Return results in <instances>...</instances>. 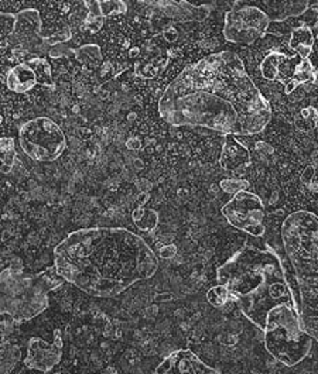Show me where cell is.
I'll use <instances>...</instances> for the list:
<instances>
[{"label": "cell", "instance_id": "cell-10", "mask_svg": "<svg viewBox=\"0 0 318 374\" xmlns=\"http://www.w3.org/2000/svg\"><path fill=\"white\" fill-rule=\"evenodd\" d=\"M222 215L229 225L253 238H262L265 235V208L260 198L250 191H238L224 205Z\"/></svg>", "mask_w": 318, "mask_h": 374}, {"label": "cell", "instance_id": "cell-7", "mask_svg": "<svg viewBox=\"0 0 318 374\" xmlns=\"http://www.w3.org/2000/svg\"><path fill=\"white\" fill-rule=\"evenodd\" d=\"M19 140L22 150L30 158L42 162L56 161L67 148L63 129L46 116L23 123L19 130Z\"/></svg>", "mask_w": 318, "mask_h": 374}, {"label": "cell", "instance_id": "cell-21", "mask_svg": "<svg viewBox=\"0 0 318 374\" xmlns=\"http://www.w3.org/2000/svg\"><path fill=\"white\" fill-rule=\"evenodd\" d=\"M16 16L12 13H0V37H9L13 32Z\"/></svg>", "mask_w": 318, "mask_h": 374}, {"label": "cell", "instance_id": "cell-18", "mask_svg": "<svg viewBox=\"0 0 318 374\" xmlns=\"http://www.w3.org/2000/svg\"><path fill=\"white\" fill-rule=\"evenodd\" d=\"M77 56L80 57V60H82L84 63H88V64H96L102 60V53H101V49L99 46L96 44H85L82 46Z\"/></svg>", "mask_w": 318, "mask_h": 374}, {"label": "cell", "instance_id": "cell-11", "mask_svg": "<svg viewBox=\"0 0 318 374\" xmlns=\"http://www.w3.org/2000/svg\"><path fill=\"white\" fill-rule=\"evenodd\" d=\"M15 16V27L8 40L25 50V53L27 54H49L51 47L47 44V39L42 36L40 12L37 9L30 8L20 11Z\"/></svg>", "mask_w": 318, "mask_h": 374}, {"label": "cell", "instance_id": "cell-3", "mask_svg": "<svg viewBox=\"0 0 318 374\" xmlns=\"http://www.w3.org/2000/svg\"><path fill=\"white\" fill-rule=\"evenodd\" d=\"M217 281L225 287L241 312L259 329L267 315L294 299L287 283V264L270 246L246 245L217 270ZM295 311V309H294Z\"/></svg>", "mask_w": 318, "mask_h": 374}, {"label": "cell", "instance_id": "cell-9", "mask_svg": "<svg viewBox=\"0 0 318 374\" xmlns=\"http://www.w3.org/2000/svg\"><path fill=\"white\" fill-rule=\"evenodd\" d=\"M272 19L256 6L235 8L225 15L224 36L234 44H250L270 29Z\"/></svg>", "mask_w": 318, "mask_h": 374}, {"label": "cell", "instance_id": "cell-8", "mask_svg": "<svg viewBox=\"0 0 318 374\" xmlns=\"http://www.w3.org/2000/svg\"><path fill=\"white\" fill-rule=\"evenodd\" d=\"M263 78L269 81H279L284 85V92L290 95L298 86L311 84L317 78V72L310 58H303L293 51L272 50L260 64Z\"/></svg>", "mask_w": 318, "mask_h": 374}, {"label": "cell", "instance_id": "cell-4", "mask_svg": "<svg viewBox=\"0 0 318 374\" xmlns=\"http://www.w3.org/2000/svg\"><path fill=\"white\" fill-rule=\"evenodd\" d=\"M281 239L300 290V325L318 342V217L291 212L281 225Z\"/></svg>", "mask_w": 318, "mask_h": 374}, {"label": "cell", "instance_id": "cell-19", "mask_svg": "<svg viewBox=\"0 0 318 374\" xmlns=\"http://www.w3.org/2000/svg\"><path fill=\"white\" fill-rule=\"evenodd\" d=\"M101 12L103 18H113L126 13V4L122 0H105V2H99Z\"/></svg>", "mask_w": 318, "mask_h": 374}, {"label": "cell", "instance_id": "cell-23", "mask_svg": "<svg viewBox=\"0 0 318 374\" xmlns=\"http://www.w3.org/2000/svg\"><path fill=\"white\" fill-rule=\"evenodd\" d=\"M176 253V247L174 246H166L160 250V257L167 259V257H173V254Z\"/></svg>", "mask_w": 318, "mask_h": 374}, {"label": "cell", "instance_id": "cell-6", "mask_svg": "<svg viewBox=\"0 0 318 374\" xmlns=\"http://www.w3.org/2000/svg\"><path fill=\"white\" fill-rule=\"evenodd\" d=\"M263 342L269 354L287 367L301 363L312 347V339L303 330L291 305H280L267 315Z\"/></svg>", "mask_w": 318, "mask_h": 374}, {"label": "cell", "instance_id": "cell-1", "mask_svg": "<svg viewBox=\"0 0 318 374\" xmlns=\"http://www.w3.org/2000/svg\"><path fill=\"white\" fill-rule=\"evenodd\" d=\"M158 112L172 126L205 127L234 137L259 134L272 119L269 101L232 51L187 65L162 94Z\"/></svg>", "mask_w": 318, "mask_h": 374}, {"label": "cell", "instance_id": "cell-24", "mask_svg": "<svg viewBox=\"0 0 318 374\" xmlns=\"http://www.w3.org/2000/svg\"><path fill=\"white\" fill-rule=\"evenodd\" d=\"M0 197H2V194H0Z\"/></svg>", "mask_w": 318, "mask_h": 374}, {"label": "cell", "instance_id": "cell-20", "mask_svg": "<svg viewBox=\"0 0 318 374\" xmlns=\"http://www.w3.org/2000/svg\"><path fill=\"white\" fill-rule=\"evenodd\" d=\"M207 298L210 301V304H212L214 307H222L224 304H227L229 298V294L227 291L225 287L222 285H217V287H212L208 294H207Z\"/></svg>", "mask_w": 318, "mask_h": 374}, {"label": "cell", "instance_id": "cell-17", "mask_svg": "<svg viewBox=\"0 0 318 374\" xmlns=\"http://www.w3.org/2000/svg\"><path fill=\"white\" fill-rule=\"evenodd\" d=\"M16 160L15 138L0 137V172L9 174L13 169Z\"/></svg>", "mask_w": 318, "mask_h": 374}, {"label": "cell", "instance_id": "cell-2", "mask_svg": "<svg viewBox=\"0 0 318 374\" xmlns=\"http://www.w3.org/2000/svg\"><path fill=\"white\" fill-rule=\"evenodd\" d=\"M54 269L81 291L113 298L137 281L151 278L158 259L125 228H88L70 233L54 249Z\"/></svg>", "mask_w": 318, "mask_h": 374}, {"label": "cell", "instance_id": "cell-13", "mask_svg": "<svg viewBox=\"0 0 318 374\" xmlns=\"http://www.w3.org/2000/svg\"><path fill=\"white\" fill-rule=\"evenodd\" d=\"M153 374H221L189 349L176 350L155 367Z\"/></svg>", "mask_w": 318, "mask_h": 374}, {"label": "cell", "instance_id": "cell-16", "mask_svg": "<svg viewBox=\"0 0 318 374\" xmlns=\"http://www.w3.org/2000/svg\"><path fill=\"white\" fill-rule=\"evenodd\" d=\"M22 359L20 349L9 340L0 342V374H11Z\"/></svg>", "mask_w": 318, "mask_h": 374}, {"label": "cell", "instance_id": "cell-5", "mask_svg": "<svg viewBox=\"0 0 318 374\" xmlns=\"http://www.w3.org/2000/svg\"><path fill=\"white\" fill-rule=\"evenodd\" d=\"M63 283L56 269L39 274L5 269L0 273V314L15 321L33 319L47 309L49 294Z\"/></svg>", "mask_w": 318, "mask_h": 374}, {"label": "cell", "instance_id": "cell-22", "mask_svg": "<svg viewBox=\"0 0 318 374\" xmlns=\"http://www.w3.org/2000/svg\"><path fill=\"white\" fill-rule=\"evenodd\" d=\"M12 330H13L12 323H9V322L0 323V342L8 340V336L12 333Z\"/></svg>", "mask_w": 318, "mask_h": 374}, {"label": "cell", "instance_id": "cell-15", "mask_svg": "<svg viewBox=\"0 0 318 374\" xmlns=\"http://www.w3.org/2000/svg\"><path fill=\"white\" fill-rule=\"evenodd\" d=\"M249 162V154L245 146L239 144L234 136H228V140L224 146L221 164L227 169H235L243 164Z\"/></svg>", "mask_w": 318, "mask_h": 374}, {"label": "cell", "instance_id": "cell-12", "mask_svg": "<svg viewBox=\"0 0 318 374\" xmlns=\"http://www.w3.org/2000/svg\"><path fill=\"white\" fill-rule=\"evenodd\" d=\"M63 336L60 329L54 330V342L47 343L42 337H32L27 344V357L25 366L30 370L49 373L51 371L63 357Z\"/></svg>", "mask_w": 318, "mask_h": 374}, {"label": "cell", "instance_id": "cell-14", "mask_svg": "<svg viewBox=\"0 0 318 374\" xmlns=\"http://www.w3.org/2000/svg\"><path fill=\"white\" fill-rule=\"evenodd\" d=\"M39 84L36 71L29 63L15 65L6 75V85L15 94H27Z\"/></svg>", "mask_w": 318, "mask_h": 374}]
</instances>
